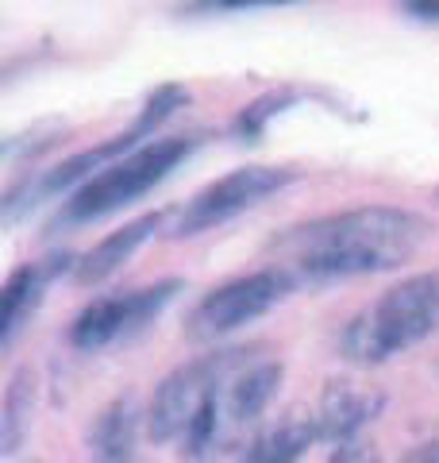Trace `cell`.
Segmentation results:
<instances>
[{
    "label": "cell",
    "mask_w": 439,
    "mask_h": 463,
    "mask_svg": "<svg viewBox=\"0 0 439 463\" xmlns=\"http://www.w3.org/2000/svg\"><path fill=\"white\" fill-rule=\"evenodd\" d=\"M401 463H439V440H428V444H420V448H413Z\"/></svg>",
    "instance_id": "obj_20"
},
{
    "label": "cell",
    "mask_w": 439,
    "mask_h": 463,
    "mask_svg": "<svg viewBox=\"0 0 439 463\" xmlns=\"http://www.w3.org/2000/svg\"><path fill=\"white\" fill-rule=\"evenodd\" d=\"M293 100H301V93L297 90H274V93H266V97H258V100H251L243 112H239V120H236V132L243 136V139H258L262 132H266V124L274 120L277 112H285Z\"/></svg>",
    "instance_id": "obj_16"
},
{
    "label": "cell",
    "mask_w": 439,
    "mask_h": 463,
    "mask_svg": "<svg viewBox=\"0 0 439 463\" xmlns=\"http://www.w3.org/2000/svg\"><path fill=\"white\" fill-rule=\"evenodd\" d=\"M35 417V371L16 367L5 390V405H0V456H16L27 432H32Z\"/></svg>",
    "instance_id": "obj_15"
},
{
    "label": "cell",
    "mask_w": 439,
    "mask_h": 463,
    "mask_svg": "<svg viewBox=\"0 0 439 463\" xmlns=\"http://www.w3.org/2000/svg\"><path fill=\"white\" fill-rule=\"evenodd\" d=\"M324 463H382V452L366 440H350V444L332 448V456Z\"/></svg>",
    "instance_id": "obj_18"
},
{
    "label": "cell",
    "mask_w": 439,
    "mask_h": 463,
    "mask_svg": "<svg viewBox=\"0 0 439 463\" xmlns=\"http://www.w3.org/2000/svg\"><path fill=\"white\" fill-rule=\"evenodd\" d=\"M285 379L282 359L255 355L247 367H239L231 379L209 398V405L197 413V421L185 429L178 440V452L185 463H212L239 448L243 432L251 429L262 413L270 410Z\"/></svg>",
    "instance_id": "obj_4"
},
{
    "label": "cell",
    "mask_w": 439,
    "mask_h": 463,
    "mask_svg": "<svg viewBox=\"0 0 439 463\" xmlns=\"http://www.w3.org/2000/svg\"><path fill=\"white\" fill-rule=\"evenodd\" d=\"M293 289H297V282L282 267H262V270L243 274V279H231L224 286L209 289L193 306V313L185 321V336L197 344L224 340L231 332H239L243 325L266 317L274 306H282Z\"/></svg>",
    "instance_id": "obj_7"
},
{
    "label": "cell",
    "mask_w": 439,
    "mask_h": 463,
    "mask_svg": "<svg viewBox=\"0 0 439 463\" xmlns=\"http://www.w3.org/2000/svg\"><path fill=\"white\" fill-rule=\"evenodd\" d=\"M182 294L178 279L143 286V289H127V294H108V298H93L70 325V344L78 352H100L116 340L135 336L139 328H146L163 313L173 298Z\"/></svg>",
    "instance_id": "obj_9"
},
{
    "label": "cell",
    "mask_w": 439,
    "mask_h": 463,
    "mask_svg": "<svg viewBox=\"0 0 439 463\" xmlns=\"http://www.w3.org/2000/svg\"><path fill=\"white\" fill-rule=\"evenodd\" d=\"M146 429V413H139L135 394H120L97 413L89 429L93 463H139V432Z\"/></svg>",
    "instance_id": "obj_12"
},
{
    "label": "cell",
    "mask_w": 439,
    "mask_h": 463,
    "mask_svg": "<svg viewBox=\"0 0 439 463\" xmlns=\"http://www.w3.org/2000/svg\"><path fill=\"white\" fill-rule=\"evenodd\" d=\"M258 352L262 347H216L209 355H197L189 364L173 367L154 386L151 405H146V437L154 444H178L185 429L197 421V413L209 405V398L239 367L251 364Z\"/></svg>",
    "instance_id": "obj_6"
},
{
    "label": "cell",
    "mask_w": 439,
    "mask_h": 463,
    "mask_svg": "<svg viewBox=\"0 0 439 463\" xmlns=\"http://www.w3.org/2000/svg\"><path fill=\"white\" fill-rule=\"evenodd\" d=\"M163 224H166V213H146V216H139V221H127L124 228L108 232L105 240L93 243V248L78 259V270H73L78 286H97V282L112 279V274L120 270Z\"/></svg>",
    "instance_id": "obj_13"
},
{
    "label": "cell",
    "mask_w": 439,
    "mask_h": 463,
    "mask_svg": "<svg viewBox=\"0 0 439 463\" xmlns=\"http://www.w3.org/2000/svg\"><path fill=\"white\" fill-rule=\"evenodd\" d=\"M301 0H197L189 12H239V8H285Z\"/></svg>",
    "instance_id": "obj_17"
},
{
    "label": "cell",
    "mask_w": 439,
    "mask_h": 463,
    "mask_svg": "<svg viewBox=\"0 0 439 463\" xmlns=\"http://www.w3.org/2000/svg\"><path fill=\"white\" fill-rule=\"evenodd\" d=\"M432 236V221L401 205H362L293 224L270 243L274 267L293 282H343L408 263Z\"/></svg>",
    "instance_id": "obj_1"
},
{
    "label": "cell",
    "mask_w": 439,
    "mask_h": 463,
    "mask_svg": "<svg viewBox=\"0 0 439 463\" xmlns=\"http://www.w3.org/2000/svg\"><path fill=\"white\" fill-rule=\"evenodd\" d=\"M439 332V267L408 274L382 298L355 313L343 328L340 347L350 364L378 367L393 355L424 344Z\"/></svg>",
    "instance_id": "obj_2"
},
{
    "label": "cell",
    "mask_w": 439,
    "mask_h": 463,
    "mask_svg": "<svg viewBox=\"0 0 439 463\" xmlns=\"http://www.w3.org/2000/svg\"><path fill=\"white\" fill-rule=\"evenodd\" d=\"M182 105H189V93L182 90V85H158V90L146 97V105L139 109L135 124H131L127 132L112 136V139H105V143H97V147H89V151L70 155V158H62L58 166L42 170V174H35V178H27V182H20V185H12L8 197H5V221H8V224L20 221L23 209H35L39 201H47V197L73 194L78 185L89 182L93 174H100L105 166H112L116 158L139 151L143 143L154 139V132H158V128H163Z\"/></svg>",
    "instance_id": "obj_5"
},
{
    "label": "cell",
    "mask_w": 439,
    "mask_h": 463,
    "mask_svg": "<svg viewBox=\"0 0 439 463\" xmlns=\"http://www.w3.org/2000/svg\"><path fill=\"white\" fill-rule=\"evenodd\" d=\"M316 444V425L313 417H285L247 444L243 463H301L304 452Z\"/></svg>",
    "instance_id": "obj_14"
},
{
    "label": "cell",
    "mask_w": 439,
    "mask_h": 463,
    "mask_svg": "<svg viewBox=\"0 0 439 463\" xmlns=\"http://www.w3.org/2000/svg\"><path fill=\"white\" fill-rule=\"evenodd\" d=\"M397 8L408 20L420 24H439V0H397Z\"/></svg>",
    "instance_id": "obj_19"
},
{
    "label": "cell",
    "mask_w": 439,
    "mask_h": 463,
    "mask_svg": "<svg viewBox=\"0 0 439 463\" xmlns=\"http://www.w3.org/2000/svg\"><path fill=\"white\" fill-rule=\"evenodd\" d=\"M66 270H78V255L54 251L39 263H23L8 274L5 282V321H0V344L12 347L20 340V332L32 325V317L47 301V289L62 279Z\"/></svg>",
    "instance_id": "obj_10"
},
{
    "label": "cell",
    "mask_w": 439,
    "mask_h": 463,
    "mask_svg": "<svg viewBox=\"0 0 439 463\" xmlns=\"http://www.w3.org/2000/svg\"><path fill=\"white\" fill-rule=\"evenodd\" d=\"M435 197H439V190H435Z\"/></svg>",
    "instance_id": "obj_21"
},
{
    "label": "cell",
    "mask_w": 439,
    "mask_h": 463,
    "mask_svg": "<svg viewBox=\"0 0 439 463\" xmlns=\"http://www.w3.org/2000/svg\"><path fill=\"white\" fill-rule=\"evenodd\" d=\"M289 182H297V170L289 166H239L224 174V178L209 182L201 194H193L185 205L173 213L170 236L189 240L201 232H212L220 224L236 221L239 213L255 209L258 201H266L270 194H282Z\"/></svg>",
    "instance_id": "obj_8"
},
{
    "label": "cell",
    "mask_w": 439,
    "mask_h": 463,
    "mask_svg": "<svg viewBox=\"0 0 439 463\" xmlns=\"http://www.w3.org/2000/svg\"><path fill=\"white\" fill-rule=\"evenodd\" d=\"M382 405H386V394H378V390H366L347 379L328 383L324 394H320L316 413H313L316 440H324L332 448L359 440V432L382 413Z\"/></svg>",
    "instance_id": "obj_11"
},
{
    "label": "cell",
    "mask_w": 439,
    "mask_h": 463,
    "mask_svg": "<svg viewBox=\"0 0 439 463\" xmlns=\"http://www.w3.org/2000/svg\"><path fill=\"white\" fill-rule=\"evenodd\" d=\"M197 136H163L143 143L139 151H131L124 158H116L112 166L93 174L85 185H78L62 209L54 216V228H78V224H93L105 216L120 213L127 205H135L139 197H146L154 185H163L173 170H178L189 155L197 151Z\"/></svg>",
    "instance_id": "obj_3"
}]
</instances>
